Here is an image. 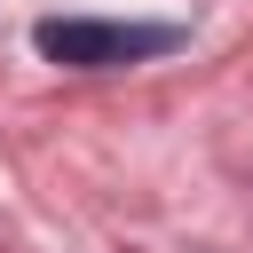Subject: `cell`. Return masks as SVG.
Instances as JSON below:
<instances>
[{
  "label": "cell",
  "mask_w": 253,
  "mask_h": 253,
  "mask_svg": "<svg viewBox=\"0 0 253 253\" xmlns=\"http://www.w3.org/2000/svg\"><path fill=\"white\" fill-rule=\"evenodd\" d=\"M32 47L63 71H111V63H134V55H166L182 47L174 24H95V16H47L32 32Z\"/></svg>",
  "instance_id": "6da1fadb"
}]
</instances>
